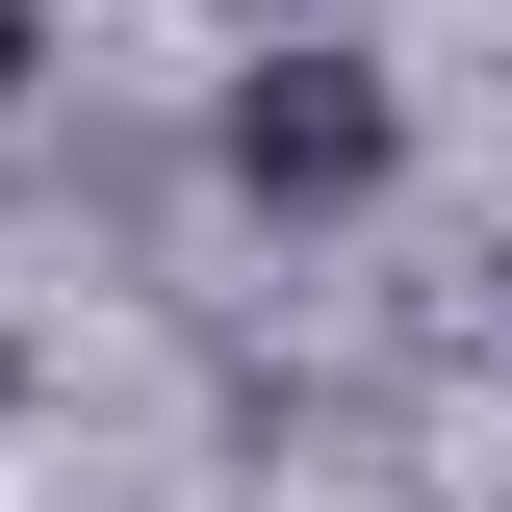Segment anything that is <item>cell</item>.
Instances as JSON below:
<instances>
[{
	"label": "cell",
	"mask_w": 512,
	"mask_h": 512,
	"mask_svg": "<svg viewBox=\"0 0 512 512\" xmlns=\"http://www.w3.org/2000/svg\"><path fill=\"white\" fill-rule=\"evenodd\" d=\"M231 180H256V205H359V180H384V103H359V52H256V103H231Z\"/></svg>",
	"instance_id": "6da1fadb"
}]
</instances>
